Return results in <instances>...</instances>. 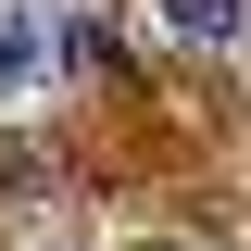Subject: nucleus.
Returning a JSON list of instances; mask_svg holds the SVG:
<instances>
[{
	"mask_svg": "<svg viewBox=\"0 0 251 251\" xmlns=\"http://www.w3.org/2000/svg\"><path fill=\"white\" fill-rule=\"evenodd\" d=\"M151 25H176V38H201V50H214V38L251 25V0H151Z\"/></svg>",
	"mask_w": 251,
	"mask_h": 251,
	"instance_id": "1",
	"label": "nucleus"
}]
</instances>
